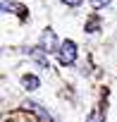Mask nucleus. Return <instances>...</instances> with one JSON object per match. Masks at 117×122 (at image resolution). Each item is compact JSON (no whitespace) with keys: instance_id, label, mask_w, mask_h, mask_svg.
<instances>
[{"instance_id":"f257e3e1","label":"nucleus","mask_w":117,"mask_h":122,"mask_svg":"<svg viewBox=\"0 0 117 122\" xmlns=\"http://www.w3.org/2000/svg\"><path fill=\"white\" fill-rule=\"evenodd\" d=\"M57 60L60 65H74L77 62V43L74 41H62L60 43V50H57Z\"/></svg>"},{"instance_id":"f03ea898","label":"nucleus","mask_w":117,"mask_h":122,"mask_svg":"<svg viewBox=\"0 0 117 122\" xmlns=\"http://www.w3.org/2000/svg\"><path fill=\"white\" fill-rule=\"evenodd\" d=\"M41 48L45 53H57V50H60V43H57V36H55L53 29H43V34H41Z\"/></svg>"},{"instance_id":"7ed1b4c3","label":"nucleus","mask_w":117,"mask_h":122,"mask_svg":"<svg viewBox=\"0 0 117 122\" xmlns=\"http://www.w3.org/2000/svg\"><path fill=\"white\" fill-rule=\"evenodd\" d=\"M24 108H26V110H31V112H34V115H36L41 122H53L50 112H48V110H43L38 103H34V101H26V103H24Z\"/></svg>"},{"instance_id":"20e7f679","label":"nucleus","mask_w":117,"mask_h":122,"mask_svg":"<svg viewBox=\"0 0 117 122\" xmlns=\"http://www.w3.org/2000/svg\"><path fill=\"white\" fill-rule=\"evenodd\" d=\"M22 84H24V89H29V91H34V89L41 86V81H38L36 74H24V77H22Z\"/></svg>"},{"instance_id":"39448f33","label":"nucleus","mask_w":117,"mask_h":122,"mask_svg":"<svg viewBox=\"0 0 117 122\" xmlns=\"http://www.w3.org/2000/svg\"><path fill=\"white\" fill-rule=\"evenodd\" d=\"M98 29H100V17H91V19L86 22V31H88V34H96Z\"/></svg>"},{"instance_id":"423d86ee","label":"nucleus","mask_w":117,"mask_h":122,"mask_svg":"<svg viewBox=\"0 0 117 122\" xmlns=\"http://www.w3.org/2000/svg\"><path fill=\"white\" fill-rule=\"evenodd\" d=\"M112 0H91V5H93V10H103L105 5H110Z\"/></svg>"},{"instance_id":"0eeeda50","label":"nucleus","mask_w":117,"mask_h":122,"mask_svg":"<svg viewBox=\"0 0 117 122\" xmlns=\"http://www.w3.org/2000/svg\"><path fill=\"white\" fill-rule=\"evenodd\" d=\"M86 122H103V115H100L98 110H93V112L86 117Z\"/></svg>"},{"instance_id":"6e6552de","label":"nucleus","mask_w":117,"mask_h":122,"mask_svg":"<svg viewBox=\"0 0 117 122\" xmlns=\"http://www.w3.org/2000/svg\"><path fill=\"white\" fill-rule=\"evenodd\" d=\"M15 12H17V15H19L22 19H26V7H22V5H17V7H15Z\"/></svg>"},{"instance_id":"1a4fd4ad","label":"nucleus","mask_w":117,"mask_h":122,"mask_svg":"<svg viewBox=\"0 0 117 122\" xmlns=\"http://www.w3.org/2000/svg\"><path fill=\"white\" fill-rule=\"evenodd\" d=\"M62 3H65V5H69V7H79L84 0H62Z\"/></svg>"}]
</instances>
